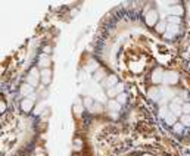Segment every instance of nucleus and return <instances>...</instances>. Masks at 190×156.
I'll use <instances>...</instances> for the list:
<instances>
[{
	"mask_svg": "<svg viewBox=\"0 0 190 156\" xmlns=\"http://www.w3.org/2000/svg\"><path fill=\"white\" fill-rule=\"evenodd\" d=\"M164 84H165V87H168V85H174L178 83V74L174 71H166L165 74H164V81H162Z\"/></svg>",
	"mask_w": 190,
	"mask_h": 156,
	"instance_id": "nucleus-1",
	"label": "nucleus"
},
{
	"mask_svg": "<svg viewBox=\"0 0 190 156\" xmlns=\"http://www.w3.org/2000/svg\"><path fill=\"white\" fill-rule=\"evenodd\" d=\"M38 78H41V75H40V72H38V69H31L30 75H28V78H27V84L32 85V87H36L37 84H38Z\"/></svg>",
	"mask_w": 190,
	"mask_h": 156,
	"instance_id": "nucleus-2",
	"label": "nucleus"
},
{
	"mask_svg": "<svg viewBox=\"0 0 190 156\" xmlns=\"http://www.w3.org/2000/svg\"><path fill=\"white\" fill-rule=\"evenodd\" d=\"M147 96L150 97L152 100H155V102H158L161 103L162 102V91H161V89H156V87H153V89H150L149 90V93H147Z\"/></svg>",
	"mask_w": 190,
	"mask_h": 156,
	"instance_id": "nucleus-3",
	"label": "nucleus"
},
{
	"mask_svg": "<svg viewBox=\"0 0 190 156\" xmlns=\"http://www.w3.org/2000/svg\"><path fill=\"white\" fill-rule=\"evenodd\" d=\"M164 74H165V72L162 71V69L156 68V69L152 72V81H153L155 84H159V83H162V81H164Z\"/></svg>",
	"mask_w": 190,
	"mask_h": 156,
	"instance_id": "nucleus-4",
	"label": "nucleus"
},
{
	"mask_svg": "<svg viewBox=\"0 0 190 156\" xmlns=\"http://www.w3.org/2000/svg\"><path fill=\"white\" fill-rule=\"evenodd\" d=\"M156 19H158V12H156V11H149V12L146 13L147 25H155L156 24Z\"/></svg>",
	"mask_w": 190,
	"mask_h": 156,
	"instance_id": "nucleus-5",
	"label": "nucleus"
},
{
	"mask_svg": "<svg viewBox=\"0 0 190 156\" xmlns=\"http://www.w3.org/2000/svg\"><path fill=\"white\" fill-rule=\"evenodd\" d=\"M32 106H34V100L30 99V97H27V99H24V100L21 102V108H22L24 112H30L31 109H32Z\"/></svg>",
	"mask_w": 190,
	"mask_h": 156,
	"instance_id": "nucleus-6",
	"label": "nucleus"
},
{
	"mask_svg": "<svg viewBox=\"0 0 190 156\" xmlns=\"http://www.w3.org/2000/svg\"><path fill=\"white\" fill-rule=\"evenodd\" d=\"M166 13H168V16H170V15H172V16H180V15L183 13V7H180V6L166 7Z\"/></svg>",
	"mask_w": 190,
	"mask_h": 156,
	"instance_id": "nucleus-7",
	"label": "nucleus"
},
{
	"mask_svg": "<svg viewBox=\"0 0 190 156\" xmlns=\"http://www.w3.org/2000/svg\"><path fill=\"white\" fill-rule=\"evenodd\" d=\"M40 75H41V81H43V84H49L50 77H52V72H50L49 68H47V69H41Z\"/></svg>",
	"mask_w": 190,
	"mask_h": 156,
	"instance_id": "nucleus-8",
	"label": "nucleus"
},
{
	"mask_svg": "<svg viewBox=\"0 0 190 156\" xmlns=\"http://www.w3.org/2000/svg\"><path fill=\"white\" fill-rule=\"evenodd\" d=\"M32 91H34V87L30 84H22L21 85V94L22 96H30V94H32Z\"/></svg>",
	"mask_w": 190,
	"mask_h": 156,
	"instance_id": "nucleus-9",
	"label": "nucleus"
},
{
	"mask_svg": "<svg viewBox=\"0 0 190 156\" xmlns=\"http://www.w3.org/2000/svg\"><path fill=\"white\" fill-rule=\"evenodd\" d=\"M164 119H165V122L168 124V125H175V124H177V115H174L171 110H170L168 115H166Z\"/></svg>",
	"mask_w": 190,
	"mask_h": 156,
	"instance_id": "nucleus-10",
	"label": "nucleus"
},
{
	"mask_svg": "<svg viewBox=\"0 0 190 156\" xmlns=\"http://www.w3.org/2000/svg\"><path fill=\"white\" fill-rule=\"evenodd\" d=\"M170 110H171L174 115H177V116H181V115H183V109H181V106L177 105V103H171V105H170Z\"/></svg>",
	"mask_w": 190,
	"mask_h": 156,
	"instance_id": "nucleus-11",
	"label": "nucleus"
},
{
	"mask_svg": "<svg viewBox=\"0 0 190 156\" xmlns=\"http://www.w3.org/2000/svg\"><path fill=\"white\" fill-rule=\"evenodd\" d=\"M118 84V78L115 77V75H110V77H108V81L105 83V85L106 87H109V89H112L114 85H117Z\"/></svg>",
	"mask_w": 190,
	"mask_h": 156,
	"instance_id": "nucleus-12",
	"label": "nucleus"
},
{
	"mask_svg": "<svg viewBox=\"0 0 190 156\" xmlns=\"http://www.w3.org/2000/svg\"><path fill=\"white\" fill-rule=\"evenodd\" d=\"M108 106H109L110 112H118V110H119V108H121V105H119L117 100H110V102L108 103Z\"/></svg>",
	"mask_w": 190,
	"mask_h": 156,
	"instance_id": "nucleus-13",
	"label": "nucleus"
},
{
	"mask_svg": "<svg viewBox=\"0 0 190 156\" xmlns=\"http://www.w3.org/2000/svg\"><path fill=\"white\" fill-rule=\"evenodd\" d=\"M40 66H43V69H47V66H50V59L47 56H43V58H40Z\"/></svg>",
	"mask_w": 190,
	"mask_h": 156,
	"instance_id": "nucleus-14",
	"label": "nucleus"
},
{
	"mask_svg": "<svg viewBox=\"0 0 190 156\" xmlns=\"http://www.w3.org/2000/svg\"><path fill=\"white\" fill-rule=\"evenodd\" d=\"M130 68H131V71L133 72H141V69H143V66H141V63H130Z\"/></svg>",
	"mask_w": 190,
	"mask_h": 156,
	"instance_id": "nucleus-15",
	"label": "nucleus"
},
{
	"mask_svg": "<svg viewBox=\"0 0 190 156\" xmlns=\"http://www.w3.org/2000/svg\"><path fill=\"white\" fill-rule=\"evenodd\" d=\"M166 19H168V22H170V24H174V25L180 24V16H172V15H170Z\"/></svg>",
	"mask_w": 190,
	"mask_h": 156,
	"instance_id": "nucleus-16",
	"label": "nucleus"
},
{
	"mask_svg": "<svg viewBox=\"0 0 190 156\" xmlns=\"http://www.w3.org/2000/svg\"><path fill=\"white\" fill-rule=\"evenodd\" d=\"M125 100H127V94H125V93H121V94H118L117 96V102L119 103V105H124Z\"/></svg>",
	"mask_w": 190,
	"mask_h": 156,
	"instance_id": "nucleus-17",
	"label": "nucleus"
},
{
	"mask_svg": "<svg viewBox=\"0 0 190 156\" xmlns=\"http://www.w3.org/2000/svg\"><path fill=\"white\" fill-rule=\"evenodd\" d=\"M181 124L183 125H190V115H181Z\"/></svg>",
	"mask_w": 190,
	"mask_h": 156,
	"instance_id": "nucleus-18",
	"label": "nucleus"
},
{
	"mask_svg": "<svg viewBox=\"0 0 190 156\" xmlns=\"http://www.w3.org/2000/svg\"><path fill=\"white\" fill-rule=\"evenodd\" d=\"M166 27H168V25H166L165 22H159V24H156V31L164 32V31H166Z\"/></svg>",
	"mask_w": 190,
	"mask_h": 156,
	"instance_id": "nucleus-19",
	"label": "nucleus"
},
{
	"mask_svg": "<svg viewBox=\"0 0 190 156\" xmlns=\"http://www.w3.org/2000/svg\"><path fill=\"white\" fill-rule=\"evenodd\" d=\"M168 112H170V109L166 108V106H162V108L159 109V116L161 118H165L166 115H168Z\"/></svg>",
	"mask_w": 190,
	"mask_h": 156,
	"instance_id": "nucleus-20",
	"label": "nucleus"
},
{
	"mask_svg": "<svg viewBox=\"0 0 190 156\" xmlns=\"http://www.w3.org/2000/svg\"><path fill=\"white\" fill-rule=\"evenodd\" d=\"M181 109H183V115H189L190 114V103H184L183 106H181Z\"/></svg>",
	"mask_w": 190,
	"mask_h": 156,
	"instance_id": "nucleus-21",
	"label": "nucleus"
},
{
	"mask_svg": "<svg viewBox=\"0 0 190 156\" xmlns=\"http://www.w3.org/2000/svg\"><path fill=\"white\" fill-rule=\"evenodd\" d=\"M108 96H109V97L118 96V91L115 90V87H112V89H109V90H108Z\"/></svg>",
	"mask_w": 190,
	"mask_h": 156,
	"instance_id": "nucleus-22",
	"label": "nucleus"
},
{
	"mask_svg": "<svg viewBox=\"0 0 190 156\" xmlns=\"http://www.w3.org/2000/svg\"><path fill=\"white\" fill-rule=\"evenodd\" d=\"M183 124H181V122H180V124H175V125H174V131L175 132H181L183 131Z\"/></svg>",
	"mask_w": 190,
	"mask_h": 156,
	"instance_id": "nucleus-23",
	"label": "nucleus"
},
{
	"mask_svg": "<svg viewBox=\"0 0 190 156\" xmlns=\"http://www.w3.org/2000/svg\"><path fill=\"white\" fill-rule=\"evenodd\" d=\"M90 110H92V112H96V110H102V106H100V105H99V103L96 102V103H94V108H92Z\"/></svg>",
	"mask_w": 190,
	"mask_h": 156,
	"instance_id": "nucleus-24",
	"label": "nucleus"
},
{
	"mask_svg": "<svg viewBox=\"0 0 190 156\" xmlns=\"http://www.w3.org/2000/svg\"><path fill=\"white\" fill-rule=\"evenodd\" d=\"M103 75H105V72L102 71V69H100V71H97V72H96V80L99 81V80H100V77H103Z\"/></svg>",
	"mask_w": 190,
	"mask_h": 156,
	"instance_id": "nucleus-25",
	"label": "nucleus"
},
{
	"mask_svg": "<svg viewBox=\"0 0 190 156\" xmlns=\"http://www.w3.org/2000/svg\"><path fill=\"white\" fill-rule=\"evenodd\" d=\"M172 103H177V105H183V100H181L180 97H174V100H172Z\"/></svg>",
	"mask_w": 190,
	"mask_h": 156,
	"instance_id": "nucleus-26",
	"label": "nucleus"
},
{
	"mask_svg": "<svg viewBox=\"0 0 190 156\" xmlns=\"http://www.w3.org/2000/svg\"><path fill=\"white\" fill-rule=\"evenodd\" d=\"M84 105H86L87 108L90 109V106L93 105V100H92V99H86V103H84Z\"/></svg>",
	"mask_w": 190,
	"mask_h": 156,
	"instance_id": "nucleus-27",
	"label": "nucleus"
}]
</instances>
